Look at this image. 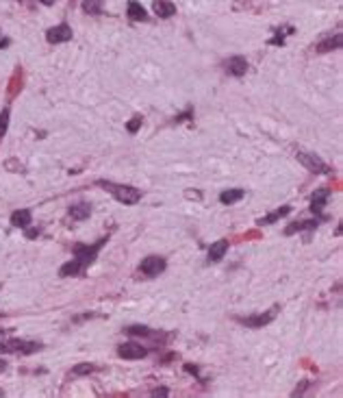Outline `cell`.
<instances>
[{
	"instance_id": "cell-1",
	"label": "cell",
	"mask_w": 343,
	"mask_h": 398,
	"mask_svg": "<svg viewBox=\"0 0 343 398\" xmlns=\"http://www.w3.org/2000/svg\"><path fill=\"white\" fill-rule=\"evenodd\" d=\"M107 244V238L98 239L96 244H76L74 246V259L68 261L65 265H61V270H59V276H76V274H83L85 270L89 268V265L96 261V257H98V253L102 250V246Z\"/></svg>"
},
{
	"instance_id": "cell-2",
	"label": "cell",
	"mask_w": 343,
	"mask_h": 398,
	"mask_svg": "<svg viewBox=\"0 0 343 398\" xmlns=\"http://www.w3.org/2000/svg\"><path fill=\"white\" fill-rule=\"evenodd\" d=\"M98 185L102 189H107L111 196H113L118 203L122 205H135L141 200V191L137 187H133V185H122V183H111V181H104L100 179Z\"/></svg>"
},
{
	"instance_id": "cell-3",
	"label": "cell",
	"mask_w": 343,
	"mask_h": 398,
	"mask_svg": "<svg viewBox=\"0 0 343 398\" xmlns=\"http://www.w3.org/2000/svg\"><path fill=\"white\" fill-rule=\"evenodd\" d=\"M280 311V307L278 305H274L271 309H267V311H263V314H256V316H237V322L239 324H245V326H250V329H261V326H267L270 322H274V318H276V314Z\"/></svg>"
},
{
	"instance_id": "cell-4",
	"label": "cell",
	"mask_w": 343,
	"mask_h": 398,
	"mask_svg": "<svg viewBox=\"0 0 343 398\" xmlns=\"http://www.w3.org/2000/svg\"><path fill=\"white\" fill-rule=\"evenodd\" d=\"M297 161H300L302 165H304L306 170H309L311 174H330L332 168L328 163L321 161V157H317V155L313 153H304V150H297Z\"/></svg>"
},
{
	"instance_id": "cell-5",
	"label": "cell",
	"mask_w": 343,
	"mask_h": 398,
	"mask_svg": "<svg viewBox=\"0 0 343 398\" xmlns=\"http://www.w3.org/2000/svg\"><path fill=\"white\" fill-rule=\"evenodd\" d=\"M0 348L7 350V352H24V355H28V352H35L42 348V344L39 342H24V340H0Z\"/></svg>"
},
{
	"instance_id": "cell-6",
	"label": "cell",
	"mask_w": 343,
	"mask_h": 398,
	"mask_svg": "<svg viewBox=\"0 0 343 398\" xmlns=\"http://www.w3.org/2000/svg\"><path fill=\"white\" fill-rule=\"evenodd\" d=\"M165 268H168V264H165V259H163V257H156V255L146 257V259L141 261V265H139L141 274H146V276H148V279H154V276H159V274H161V272H163Z\"/></svg>"
},
{
	"instance_id": "cell-7",
	"label": "cell",
	"mask_w": 343,
	"mask_h": 398,
	"mask_svg": "<svg viewBox=\"0 0 343 398\" xmlns=\"http://www.w3.org/2000/svg\"><path fill=\"white\" fill-rule=\"evenodd\" d=\"M72 28H70V24H59V27H52L46 31V39L50 44H63V42H70L72 39Z\"/></svg>"
},
{
	"instance_id": "cell-8",
	"label": "cell",
	"mask_w": 343,
	"mask_h": 398,
	"mask_svg": "<svg viewBox=\"0 0 343 398\" xmlns=\"http://www.w3.org/2000/svg\"><path fill=\"white\" fill-rule=\"evenodd\" d=\"M118 355L122 357V359H144V357L148 355V350H146L141 344H137V342H126V344L118 346Z\"/></svg>"
},
{
	"instance_id": "cell-9",
	"label": "cell",
	"mask_w": 343,
	"mask_h": 398,
	"mask_svg": "<svg viewBox=\"0 0 343 398\" xmlns=\"http://www.w3.org/2000/svg\"><path fill=\"white\" fill-rule=\"evenodd\" d=\"M224 68L230 77H244V74L248 72V59L237 54V57H230L228 61L224 63Z\"/></svg>"
},
{
	"instance_id": "cell-10",
	"label": "cell",
	"mask_w": 343,
	"mask_h": 398,
	"mask_svg": "<svg viewBox=\"0 0 343 398\" xmlns=\"http://www.w3.org/2000/svg\"><path fill=\"white\" fill-rule=\"evenodd\" d=\"M328 198H330V189H326V187L317 189L315 194H313V200H311V211H313V213L321 215V211H324ZM321 218H324V215H321Z\"/></svg>"
},
{
	"instance_id": "cell-11",
	"label": "cell",
	"mask_w": 343,
	"mask_h": 398,
	"mask_svg": "<svg viewBox=\"0 0 343 398\" xmlns=\"http://www.w3.org/2000/svg\"><path fill=\"white\" fill-rule=\"evenodd\" d=\"M341 44H343V37L339 33L337 35H330V37H326L324 42H319L315 46V53L317 54H326V53H332V50H337V48H341Z\"/></svg>"
},
{
	"instance_id": "cell-12",
	"label": "cell",
	"mask_w": 343,
	"mask_h": 398,
	"mask_svg": "<svg viewBox=\"0 0 343 398\" xmlns=\"http://www.w3.org/2000/svg\"><path fill=\"white\" fill-rule=\"evenodd\" d=\"M31 220H33V213L28 209H18L11 213V226H16V229H26V226H31Z\"/></svg>"
},
{
	"instance_id": "cell-13",
	"label": "cell",
	"mask_w": 343,
	"mask_h": 398,
	"mask_svg": "<svg viewBox=\"0 0 343 398\" xmlns=\"http://www.w3.org/2000/svg\"><path fill=\"white\" fill-rule=\"evenodd\" d=\"M289 213H291V205H282V207H278L274 213L265 215V218H259V220H256V224H259V226L274 224V222H278L280 218H285V215H289Z\"/></svg>"
},
{
	"instance_id": "cell-14",
	"label": "cell",
	"mask_w": 343,
	"mask_h": 398,
	"mask_svg": "<svg viewBox=\"0 0 343 398\" xmlns=\"http://www.w3.org/2000/svg\"><path fill=\"white\" fill-rule=\"evenodd\" d=\"M226 250H228V239H218L215 244H211V248H209V264L220 261L221 257L226 255Z\"/></svg>"
},
{
	"instance_id": "cell-15",
	"label": "cell",
	"mask_w": 343,
	"mask_h": 398,
	"mask_svg": "<svg viewBox=\"0 0 343 398\" xmlns=\"http://www.w3.org/2000/svg\"><path fill=\"white\" fill-rule=\"evenodd\" d=\"M92 215V205L89 203H76L70 207V218L72 220H87Z\"/></svg>"
},
{
	"instance_id": "cell-16",
	"label": "cell",
	"mask_w": 343,
	"mask_h": 398,
	"mask_svg": "<svg viewBox=\"0 0 343 398\" xmlns=\"http://www.w3.org/2000/svg\"><path fill=\"white\" fill-rule=\"evenodd\" d=\"M244 194H245V191L241 189V187L226 189V191H221V194H220V203L221 205H235V203H239V200L244 198Z\"/></svg>"
},
{
	"instance_id": "cell-17",
	"label": "cell",
	"mask_w": 343,
	"mask_h": 398,
	"mask_svg": "<svg viewBox=\"0 0 343 398\" xmlns=\"http://www.w3.org/2000/svg\"><path fill=\"white\" fill-rule=\"evenodd\" d=\"M128 18L135 20V22H146V20H148V13H146V9L141 7L137 0H130L128 2Z\"/></svg>"
},
{
	"instance_id": "cell-18",
	"label": "cell",
	"mask_w": 343,
	"mask_h": 398,
	"mask_svg": "<svg viewBox=\"0 0 343 398\" xmlns=\"http://www.w3.org/2000/svg\"><path fill=\"white\" fill-rule=\"evenodd\" d=\"M315 226H319V220H304V222L289 224L285 229V233L287 235H294V233H300V231H311V229H315Z\"/></svg>"
},
{
	"instance_id": "cell-19",
	"label": "cell",
	"mask_w": 343,
	"mask_h": 398,
	"mask_svg": "<svg viewBox=\"0 0 343 398\" xmlns=\"http://www.w3.org/2000/svg\"><path fill=\"white\" fill-rule=\"evenodd\" d=\"M152 9H154V13L159 18H172L176 13V7L172 2H168V0H156Z\"/></svg>"
},
{
	"instance_id": "cell-20",
	"label": "cell",
	"mask_w": 343,
	"mask_h": 398,
	"mask_svg": "<svg viewBox=\"0 0 343 398\" xmlns=\"http://www.w3.org/2000/svg\"><path fill=\"white\" fill-rule=\"evenodd\" d=\"M83 11L89 13V16L102 13V0H83Z\"/></svg>"
},
{
	"instance_id": "cell-21",
	"label": "cell",
	"mask_w": 343,
	"mask_h": 398,
	"mask_svg": "<svg viewBox=\"0 0 343 398\" xmlns=\"http://www.w3.org/2000/svg\"><path fill=\"white\" fill-rule=\"evenodd\" d=\"M124 331L128 335H141V337H150V335H152V329H150V326H141V324H130V326H126Z\"/></svg>"
},
{
	"instance_id": "cell-22",
	"label": "cell",
	"mask_w": 343,
	"mask_h": 398,
	"mask_svg": "<svg viewBox=\"0 0 343 398\" xmlns=\"http://www.w3.org/2000/svg\"><path fill=\"white\" fill-rule=\"evenodd\" d=\"M96 370H100V368L94 366V364H78L72 370V376H85V374H92V372H96Z\"/></svg>"
},
{
	"instance_id": "cell-23",
	"label": "cell",
	"mask_w": 343,
	"mask_h": 398,
	"mask_svg": "<svg viewBox=\"0 0 343 398\" xmlns=\"http://www.w3.org/2000/svg\"><path fill=\"white\" fill-rule=\"evenodd\" d=\"M287 33H294V27H285V28H280L278 33H276V37H271L270 39V44L271 46H282L285 44V35Z\"/></svg>"
},
{
	"instance_id": "cell-24",
	"label": "cell",
	"mask_w": 343,
	"mask_h": 398,
	"mask_svg": "<svg viewBox=\"0 0 343 398\" xmlns=\"http://www.w3.org/2000/svg\"><path fill=\"white\" fill-rule=\"evenodd\" d=\"M141 122H144V118L141 115H133V118L128 120V124H126V129H128V133H137V131L141 129Z\"/></svg>"
},
{
	"instance_id": "cell-25",
	"label": "cell",
	"mask_w": 343,
	"mask_h": 398,
	"mask_svg": "<svg viewBox=\"0 0 343 398\" xmlns=\"http://www.w3.org/2000/svg\"><path fill=\"white\" fill-rule=\"evenodd\" d=\"M7 129H9V109H2L0 111V137L7 135Z\"/></svg>"
},
{
	"instance_id": "cell-26",
	"label": "cell",
	"mask_w": 343,
	"mask_h": 398,
	"mask_svg": "<svg viewBox=\"0 0 343 398\" xmlns=\"http://www.w3.org/2000/svg\"><path fill=\"white\" fill-rule=\"evenodd\" d=\"M24 231H26V238H28V239H35V238L39 235V229H28V226H26Z\"/></svg>"
},
{
	"instance_id": "cell-27",
	"label": "cell",
	"mask_w": 343,
	"mask_h": 398,
	"mask_svg": "<svg viewBox=\"0 0 343 398\" xmlns=\"http://www.w3.org/2000/svg\"><path fill=\"white\" fill-rule=\"evenodd\" d=\"M168 394H170V392L165 390V387H159V390H154V392H152V396H168Z\"/></svg>"
},
{
	"instance_id": "cell-28",
	"label": "cell",
	"mask_w": 343,
	"mask_h": 398,
	"mask_svg": "<svg viewBox=\"0 0 343 398\" xmlns=\"http://www.w3.org/2000/svg\"><path fill=\"white\" fill-rule=\"evenodd\" d=\"M185 370L191 372V374H196V376H198V368H196L194 364H187V366H185Z\"/></svg>"
},
{
	"instance_id": "cell-29",
	"label": "cell",
	"mask_w": 343,
	"mask_h": 398,
	"mask_svg": "<svg viewBox=\"0 0 343 398\" xmlns=\"http://www.w3.org/2000/svg\"><path fill=\"white\" fill-rule=\"evenodd\" d=\"M4 46H9V39H7V37L0 39V48H4Z\"/></svg>"
},
{
	"instance_id": "cell-30",
	"label": "cell",
	"mask_w": 343,
	"mask_h": 398,
	"mask_svg": "<svg viewBox=\"0 0 343 398\" xmlns=\"http://www.w3.org/2000/svg\"><path fill=\"white\" fill-rule=\"evenodd\" d=\"M7 370V364H4V359H0V372Z\"/></svg>"
},
{
	"instance_id": "cell-31",
	"label": "cell",
	"mask_w": 343,
	"mask_h": 398,
	"mask_svg": "<svg viewBox=\"0 0 343 398\" xmlns=\"http://www.w3.org/2000/svg\"><path fill=\"white\" fill-rule=\"evenodd\" d=\"M39 2H44V4H52L54 0H39Z\"/></svg>"
}]
</instances>
